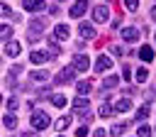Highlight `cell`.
<instances>
[{
	"label": "cell",
	"instance_id": "6da1fadb",
	"mask_svg": "<svg viewBox=\"0 0 156 137\" xmlns=\"http://www.w3.org/2000/svg\"><path fill=\"white\" fill-rule=\"evenodd\" d=\"M46 125H49V115H46V113H34V115H32V127L44 130Z\"/></svg>",
	"mask_w": 156,
	"mask_h": 137
},
{
	"label": "cell",
	"instance_id": "7a4b0ae2",
	"mask_svg": "<svg viewBox=\"0 0 156 137\" xmlns=\"http://www.w3.org/2000/svg\"><path fill=\"white\" fill-rule=\"evenodd\" d=\"M107 12H110V10H107L105 5H95V7H93V20H95V22H107V17H110Z\"/></svg>",
	"mask_w": 156,
	"mask_h": 137
},
{
	"label": "cell",
	"instance_id": "3957f363",
	"mask_svg": "<svg viewBox=\"0 0 156 137\" xmlns=\"http://www.w3.org/2000/svg\"><path fill=\"white\" fill-rule=\"evenodd\" d=\"M85 7H88V2H85V0H78V2H73V7H71V17H73V20L83 17V15H85Z\"/></svg>",
	"mask_w": 156,
	"mask_h": 137
},
{
	"label": "cell",
	"instance_id": "277c9868",
	"mask_svg": "<svg viewBox=\"0 0 156 137\" xmlns=\"http://www.w3.org/2000/svg\"><path fill=\"white\" fill-rule=\"evenodd\" d=\"M73 68L85 71V68H88V56H85V54H76V56H73Z\"/></svg>",
	"mask_w": 156,
	"mask_h": 137
},
{
	"label": "cell",
	"instance_id": "5b68a950",
	"mask_svg": "<svg viewBox=\"0 0 156 137\" xmlns=\"http://www.w3.org/2000/svg\"><path fill=\"white\" fill-rule=\"evenodd\" d=\"M73 76H76L73 68H61V73H56V81L58 83H68V81H73Z\"/></svg>",
	"mask_w": 156,
	"mask_h": 137
},
{
	"label": "cell",
	"instance_id": "8992f818",
	"mask_svg": "<svg viewBox=\"0 0 156 137\" xmlns=\"http://www.w3.org/2000/svg\"><path fill=\"white\" fill-rule=\"evenodd\" d=\"M20 51H22L20 42H7V46H5V54L7 56H20Z\"/></svg>",
	"mask_w": 156,
	"mask_h": 137
},
{
	"label": "cell",
	"instance_id": "52a82bcc",
	"mask_svg": "<svg viewBox=\"0 0 156 137\" xmlns=\"http://www.w3.org/2000/svg\"><path fill=\"white\" fill-rule=\"evenodd\" d=\"M22 7H24V10H44L46 5H44L41 0H22Z\"/></svg>",
	"mask_w": 156,
	"mask_h": 137
},
{
	"label": "cell",
	"instance_id": "ba28073f",
	"mask_svg": "<svg viewBox=\"0 0 156 137\" xmlns=\"http://www.w3.org/2000/svg\"><path fill=\"white\" fill-rule=\"evenodd\" d=\"M95 68H100V71H107V68H112V59H107V56H98V61H95Z\"/></svg>",
	"mask_w": 156,
	"mask_h": 137
},
{
	"label": "cell",
	"instance_id": "9c48e42d",
	"mask_svg": "<svg viewBox=\"0 0 156 137\" xmlns=\"http://www.w3.org/2000/svg\"><path fill=\"white\" fill-rule=\"evenodd\" d=\"M122 37H124L127 42H136V39H139V32H136L134 27H127V29H122Z\"/></svg>",
	"mask_w": 156,
	"mask_h": 137
},
{
	"label": "cell",
	"instance_id": "30bf717a",
	"mask_svg": "<svg viewBox=\"0 0 156 137\" xmlns=\"http://www.w3.org/2000/svg\"><path fill=\"white\" fill-rule=\"evenodd\" d=\"M73 108H76L78 113H88V108H90V103H88L85 98H76V100H73Z\"/></svg>",
	"mask_w": 156,
	"mask_h": 137
},
{
	"label": "cell",
	"instance_id": "8fae6325",
	"mask_svg": "<svg viewBox=\"0 0 156 137\" xmlns=\"http://www.w3.org/2000/svg\"><path fill=\"white\" fill-rule=\"evenodd\" d=\"M68 32H71V29H68L66 24H56V29H54V34H56V37H54V39H66V37H68Z\"/></svg>",
	"mask_w": 156,
	"mask_h": 137
},
{
	"label": "cell",
	"instance_id": "7c38bea8",
	"mask_svg": "<svg viewBox=\"0 0 156 137\" xmlns=\"http://www.w3.org/2000/svg\"><path fill=\"white\" fill-rule=\"evenodd\" d=\"M29 59H32V64H44V61L49 59V54H44V51H39V49H37V51H32V56H29Z\"/></svg>",
	"mask_w": 156,
	"mask_h": 137
},
{
	"label": "cell",
	"instance_id": "4fadbf2b",
	"mask_svg": "<svg viewBox=\"0 0 156 137\" xmlns=\"http://www.w3.org/2000/svg\"><path fill=\"white\" fill-rule=\"evenodd\" d=\"M0 39L2 42H10L12 39V27L10 24H0Z\"/></svg>",
	"mask_w": 156,
	"mask_h": 137
},
{
	"label": "cell",
	"instance_id": "5bb4252c",
	"mask_svg": "<svg viewBox=\"0 0 156 137\" xmlns=\"http://www.w3.org/2000/svg\"><path fill=\"white\" fill-rule=\"evenodd\" d=\"M78 32H80V37H85V39L95 37V29H93L90 24H80V27H78Z\"/></svg>",
	"mask_w": 156,
	"mask_h": 137
},
{
	"label": "cell",
	"instance_id": "9a60e30c",
	"mask_svg": "<svg viewBox=\"0 0 156 137\" xmlns=\"http://www.w3.org/2000/svg\"><path fill=\"white\" fill-rule=\"evenodd\" d=\"M115 110H119V113H127V110H132V103H129L127 98H122V100H117Z\"/></svg>",
	"mask_w": 156,
	"mask_h": 137
},
{
	"label": "cell",
	"instance_id": "2e32d148",
	"mask_svg": "<svg viewBox=\"0 0 156 137\" xmlns=\"http://www.w3.org/2000/svg\"><path fill=\"white\" fill-rule=\"evenodd\" d=\"M139 56H141L144 61H151V59H154V51H151V46H141V49H139Z\"/></svg>",
	"mask_w": 156,
	"mask_h": 137
},
{
	"label": "cell",
	"instance_id": "e0dca14e",
	"mask_svg": "<svg viewBox=\"0 0 156 137\" xmlns=\"http://www.w3.org/2000/svg\"><path fill=\"white\" fill-rule=\"evenodd\" d=\"M90 88H93V83H90V81H80V83H78V93H80V95L90 93Z\"/></svg>",
	"mask_w": 156,
	"mask_h": 137
},
{
	"label": "cell",
	"instance_id": "ac0fdd59",
	"mask_svg": "<svg viewBox=\"0 0 156 137\" xmlns=\"http://www.w3.org/2000/svg\"><path fill=\"white\" fill-rule=\"evenodd\" d=\"M51 105H56V108H63V105H66V98H63L61 93H56V95H51Z\"/></svg>",
	"mask_w": 156,
	"mask_h": 137
},
{
	"label": "cell",
	"instance_id": "d6986e66",
	"mask_svg": "<svg viewBox=\"0 0 156 137\" xmlns=\"http://www.w3.org/2000/svg\"><path fill=\"white\" fill-rule=\"evenodd\" d=\"M124 130H127L124 125H115V127L110 130V135H112V137H122V135H124Z\"/></svg>",
	"mask_w": 156,
	"mask_h": 137
},
{
	"label": "cell",
	"instance_id": "ffe728a7",
	"mask_svg": "<svg viewBox=\"0 0 156 137\" xmlns=\"http://www.w3.org/2000/svg\"><path fill=\"white\" fill-rule=\"evenodd\" d=\"M68 122H71V117L66 115V117H58L56 120V130H63V127H68Z\"/></svg>",
	"mask_w": 156,
	"mask_h": 137
},
{
	"label": "cell",
	"instance_id": "44dd1931",
	"mask_svg": "<svg viewBox=\"0 0 156 137\" xmlns=\"http://www.w3.org/2000/svg\"><path fill=\"white\" fill-rule=\"evenodd\" d=\"M136 135H139V137H151V127H149V125H141V127L136 130Z\"/></svg>",
	"mask_w": 156,
	"mask_h": 137
},
{
	"label": "cell",
	"instance_id": "7402d4cb",
	"mask_svg": "<svg viewBox=\"0 0 156 137\" xmlns=\"http://www.w3.org/2000/svg\"><path fill=\"white\" fill-rule=\"evenodd\" d=\"M146 76H149V73H146V68H136V83H144V81H146Z\"/></svg>",
	"mask_w": 156,
	"mask_h": 137
},
{
	"label": "cell",
	"instance_id": "603a6c76",
	"mask_svg": "<svg viewBox=\"0 0 156 137\" xmlns=\"http://www.w3.org/2000/svg\"><path fill=\"white\" fill-rule=\"evenodd\" d=\"M117 81H119V78H117V76H107V78H105V83H102V86H105V88H112V86H117Z\"/></svg>",
	"mask_w": 156,
	"mask_h": 137
},
{
	"label": "cell",
	"instance_id": "cb8c5ba5",
	"mask_svg": "<svg viewBox=\"0 0 156 137\" xmlns=\"http://www.w3.org/2000/svg\"><path fill=\"white\" fill-rule=\"evenodd\" d=\"M100 115H102V117L112 115V108H110V103H102V105H100Z\"/></svg>",
	"mask_w": 156,
	"mask_h": 137
},
{
	"label": "cell",
	"instance_id": "d4e9b609",
	"mask_svg": "<svg viewBox=\"0 0 156 137\" xmlns=\"http://www.w3.org/2000/svg\"><path fill=\"white\" fill-rule=\"evenodd\" d=\"M2 122H5V127H10V130H12V127H17V120H15L12 115H5V120H2Z\"/></svg>",
	"mask_w": 156,
	"mask_h": 137
},
{
	"label": "cell",
	"instance_id": "484cf974",
	"mask_svg": "<svg viewBox=\"0 0 156 137\" xmlns=\"http://www.w3.org/2000/svg\"><path fill=\"white\" fill-rule=\"evenodd\" d=\"M144 117H149V105L139 108V113H136V120H144Z\"/></svg>",
	"mask_w": 156,
	"mask_h": 137
},
{
	"label": "cell",
	"instance_id": "4316f807",
	"mask_svg": "<svg viewBox=\"0 0 156 137\" xmlns=\"http://www.w3.org/2000/svg\"><path fill=\"white\" fill-rule=\"evenodd\" d=\"M12 12H10V7L5 5V2H0V17H10Z\"/></svg>",
	"mask_w": 156,
	"mask_h": 137
},
{
	"label": "cell",
	"instance_id": "83f0119b",
	"mask_svg": "<svg viewBox=\"0 0 156 137\" xmlns=\"http://www.w3.org/2000/svg\"><path fill=\"white\" fill-rule=\"evenodd\" d=\"M37 29H44V20H34L32 22V32H37Z\"/></svg>",
	"mask_w": 156,
	"mask_h": 137
},
{
	"label": "cell",
	"instance_id": "f1b7e54d",
	"mask_svg": "<svg viewBox=\"0 0 156 137\" xmlns=\"http://www.w3.org/2000/svg\"><path fill=\"white\" fill-rule=\"evenodd\" d=\"M32 78H34V81H44V78H46V73H44V71H34V73H32Z\"/></svg>",
	"mask_w": 156,
	"mask_h": 137
},
{
	"label": "cell",
	"instance_id": "f546056e",
	"mask_svg": "<svg viewBox=\"0 0 156 137\" xmlns=\"http://www.w3.org/2000/svg\"><path fill=\"white\" fill-rule=\"evenodd\" d=\"M124 2H127V7H129L132 12H134V10L139 7V0H124Z\"/></svg>",
	"mask_w": 156,
	"mask_h": 137
},
{
	"label": "cell",
	"instance_id": "4dcf8cb0",
	"mask_svg": "<svg viewBox=\"0 0 156 137\" xmlns=\"http://www.w3.org/2000/svg\"><path fill=\"white\" fill-rule=\"evenodd\" d=\"M85 135H88V127H78L76 130V137H85Z\"/></svg>",
	"mask_w": 156,
	"mask_h": 137
},
{
	"label": "cell",
	"instance_id": "1f68e13d",
	"mask_svg": "<svg viewBox=\"0 0 156 137\" xmlns=\"http://www.w3.org/2000/svg\"><path fill=\"white\" fill-rule=\"evenodd\" d=\"M112 54H115V56H122L124 49H122V46H112Z\"/></svg>",
	"mask_w": 156,
	"mask_h": 137
},
{
	"label": "cell",
	"instance_id": "d6a6232c",
	"mask_svg": "<svg viewBox=\"0 0 156 137\" xmlns=\"http://www.w3.org/2000/svg\"><path fill=\"white\" fill-rule=\"evenodd\" d=\"M93 137H105V132H102V130H100V127H98V130H95V132H93Z\"/></svg>",
	"mask_w": 156,
	"mask_h": 137
},
{
	"label": "cell",
	"instance_id": "836d02e7",
	"mask_svg": "<svg viewBox=\"0 0 156 137\" xmlns=\"http://www.w3.org/2000/svg\"><path fill=\"white\" fill-rule=\"evenodd\" d=\"M22 137H37V132H24Z\"/></svg>",
	"mask_w": 156,
	"mask_h": 137
},
{
	"label": "cell",
	"instance_id": "e575fe53",
	"mask_svg": "<svg viewBox=\"0 0 156 137\" xmlns=\"http://www.w3.org/2000/svg\"><path fill=\"white\" fill-rule=\"evenodd\" d=\"M151 17H154V20H156V5H154V7H151Z\"/></svg>",
	"mask_w": 156,
	"mask_h": 137
},
{
	"label": "cell",
	"instance_id": "d590c367",
	"mask_svg": "<svg viewBox=\"0 0 156 137\" xmlns=\"http://www.w3.org/2000/svg\"><path fill=\"white\" fill-rule=\"evenodd\" d=\"M154 39H156V32H154Z\"/></svg>",
	"mask_w": 156,
	"mask_h": 137
},
{
	"label": "cell",
	"instance_id": "8d00e7d4",
	"mask_svg": "<svg viewBox=\"0 0 156 137\" xmlns=\"http://www.w3.org/2000/svg\"><path fill=\"white\" fill-rule=\"evenodd\" d=\"M0 103H2V98H0Z\"/></svg>",
	"mask_w": 156,
	"mask_h": 137
},
{
	"label": "cell",
	"instance_id": "74e56055",
	"mask_svg": "<svg viewBox=\"0 0 156 137\" xmlns=\"http://www.w3.org/2000/svg\"><path fill=\"white\" fill-rule=\"evenodd\" d=\"M58 2H63V0H58Z\"/></svg>",
	"mask_w": 156,
	"mask_h": 137
}]
</instances>
